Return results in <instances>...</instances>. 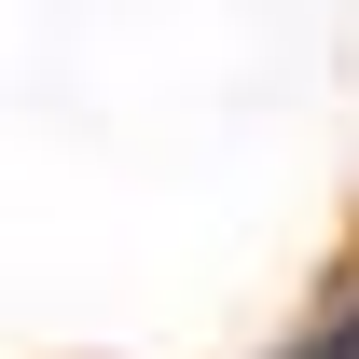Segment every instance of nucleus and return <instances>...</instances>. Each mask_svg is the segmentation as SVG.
<instances>
[]
</instances>
